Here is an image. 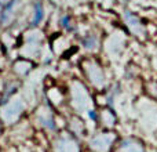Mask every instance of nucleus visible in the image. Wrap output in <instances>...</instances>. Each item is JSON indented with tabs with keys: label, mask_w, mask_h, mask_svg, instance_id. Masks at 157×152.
<instances>
[{
	"label": "nucleus",
	"mask_w": 157,
	"mask_h": 152,
	"mask_svg": "<svg viewBox=\"0 0 157 152\" xmlns=\"http://www.w3.org/2000/svg\"><path fill=\"white\" fill-rule=\"evenodd\" d=\"M62 25H63L65 28H68V29H71V26H69V18H68L66 15L62 18Z\"/></svg>",
	"instance_id": "7"
},
{
	"label": "nucleus",
	"mask_w": 157,
	"mask_h": 152,
	"mask_svg": "<svg viewBox=\"0 0 157 152\" xmlns=\"http://www.w3.org/2000/svg\"><path fill=\"white\" fill-rule=\"evenodd\" d=\"M95 43H97V40H95L94 36H88V38L84 39V47H87V49H94Z\"/></svg>",
	"instance_id": "6"
},
{
	"label": "nucleus",
	"mask_w": 157,
	"mask_h": 152,
	"mask_svg": "<svg viewBox=\"0 0 157 152\" xmlns=\"http://www.w3.org/2000/svg\"><path fill=\"white\" fill-rule=\"evenodd\" d=\"M119 152H145L142 144H139L135 140H125L120 145Z\"/></svg>",
	"instance_id": "3"
},
{
	"label": "nucleus",
	"mask_w": 157,
	"mask_h": 152,
	"mask_svg": "<svg viewBox=\"0 0 157 152\" xmlns=\"http://www.w3.org/2000/svg\"><path fill=\"white\" fill-rule=\"evenodd\" d=\"M61 145L62 147H59V145L57 144V152H69V150H76L77 145L76 142L71 141V140H62V142H61Z\"/></svg>",
	"instance_id": "4"
},
{
	"label": "nucleus",
	"mask_w": 157,
	"mask_h": 152,
	"mask_svg": "<svg viewBox=\"0 0 157 152\" xmlns=\"http://www.w3.org/2000/svg\"><path fill=\"white\" fill-rule=\"evenodd\" d=\"M114 137L113 136H102V137H98L95 138L94 141L91 142V147L94 148L97 152H108L110 150V145L113 142Z\"/></svg>",
	"instance_id": "1"
},
{
	"label": "nucleus",
	"mask_w": 157,
	"mask_h": 152,
	"mask_svg": "<svg viewBox=\"0 0 157 152\" xmlns=\"http://www.w3.org/2000/svg\"><path fill=\"white\" fill-rule=\"evenodd\" d=\"M125 19H127V22H128V26H130V29L132 30L135 35H138V36H141V35H144L145 33V28H144V25L141 24V21H139V18L136 15H134V14H131V13H125Z\"/></svg>",
	"instance_id": "2"
},
{
	"label": "nucleus",
	"mask_w": 157,
	"mask_h": 152,
	"mask_svg": "<svg viewBox=\"0 0 157 152\" xmlns=\"http://www.w3.org/2000/svg\"><path fill=\"white\" fill-rule=\"evenodd\" d=\"M43 18V7L40 3H36L35 6V19H33V25H37Z\"/></svg>",
	"instance_id": "5"
}]
</instances>
